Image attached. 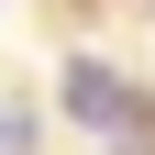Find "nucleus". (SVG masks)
I'll list each match as a JSON object with an SVG mask.
<instances>
[{
	"mask_svg": "<svg viewBox=\"0 0 155 155\" xmlns=\"http://www.w3.org/2000/svg\"><path fill=\"white\" fill-rule=\"evenodd\" d=\"M67 111H78L89 133H111V144H133V133H144V111H133V89H122L111 67H100V55H78V67H67Z\"/></svg>",
	"mask_w": 155,
	"mask_h": 155,
	"instance_id": "1",
	"label": "nucleus"
},
{
	"mask_svg": "<svg viewBox=\"0 0 155 155\" xmlns=\"http://www.w3.org/2000/svg\"><path fill=\"white\" fill-rule=\"evenodd\" d=\"M0 155H33V111H11V100H0Z\"/></svg>",
	"mask_w": 155,
	"mask_h": 155,
	"instance_id": "2",
	"label": "nucleus"
}]
</instances>
